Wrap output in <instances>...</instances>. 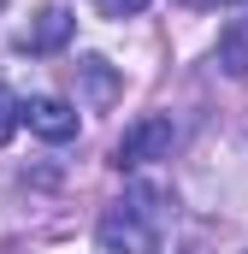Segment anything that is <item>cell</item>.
<instances>
[{"label":"cell","mask_w":248,"mask_h":254,"mask_svg":"<svg viewBox=\"0 0 248 254\" xmlns=\"http://www.w3.org/2000/svg\"><path fill=\"white\" fill-rule=\"evenodd\" d=\"M172 142H178V125H172L166 113H142V119H136V125L119 136V154H113V166L136 172V166L172 160Z\"/></svg>","instance_id":"7a4b0ae2"},{"label":"cell","mask_w":248,"mask_h":254,"mask_svg":"<svg viewBox=\"0 0 248 254\" xmlns=\"http://www.w3.org/2000/svg\"><path fill=\"white\" fill-rule=\"evenodd\" d=\"M178 6H189V12H213V6H225V0H178Z\"/></svg>","instance_id":"ba28073f"},{"label":"cell","mask_w":248,"mask_h":254,"mask_svg":"<svg viewBox=\"0 0 248 254\" xmlns=\"http://www.w3.org/2000/svg\"><path fill=\"white\" fill-rule=\"evenodd\" d=\"M24 125V101L12 95V89H0V148L12 142V130Z\"/></svg>","instance_id":"52a82bcc"},{"label":"cell","mask_w":248,"mask_h":254,"mask_svg":"<svg viewBox=\"0 0 248 254\" xmlns=\"http://www.w3.org/2000/svg\"><path fill=\"white\" fill-rule=\"evenodd\" d=\"M219 71L225 77H248V18H231L219 30Z\"/></svg>","instance_id":"5b68a950"},{"label":"cell","mask_w":248,"mask_h":254,"mask_svg":"<svg viewBox=\"0 0 248 254\" xmlns=\"http://www.w3.org/2000/svg\"><path fill=\"white\" fill-rule=\"evenodd\" d=\"M148 201H154V190H136L130 201L101 213V225H95L101 254H160V219L148 213Z\"/></svg>","instance_id":"6da1fadb"},{"label":"cell","mask_w":248,"mask_h":254,"mask_svg":"<svg viewBox=\"0 0 248 254\" xmlns=\"http://www.w3.org/2000/svg\"><path fill=\"white\" fill-rule=\"evenodd\" d=\"M24 125L42 142H71L77 136V107L60 101V95H36V101H24Z\"/></svg>","instance_id":"3957f363"},{"label":"cell","mask_w":248,"mask_h":254,"mask_svg":"<svg viewBox=\"0 0 248 254\" xmlns=\"http://www.w3.org/2000/svg\"><path fill=\"white\" fill-rule=\"evenodd\" d=\"M71 30H77V18H71L65 6H48V12H36V24H30V36H24V48H30V54H60L65 42H71Z\"/></svg>","instance_id":"277c9868"},{"label":"cell","mask_w":248,"mask_h":254,"mask_svg":"<svg viewBox=\"0 0 248 254\" xmlns=\"http://www.w3.org/2000/svg\"><path fill=\"white\" fill-rule=\"evenodd\" d=\"M77 71H83V83H89V101H95V107H113V95H119L113 65L101 60V54H89V60H77Z\"/></svg>","instance_id":"8992f818"}]
</instances>
